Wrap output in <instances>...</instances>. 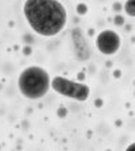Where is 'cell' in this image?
Returning <instances> with one entry per match:
<instances>
[{
  "mask_svg": "<svg viewBox=\"0 0 135 151\" xmlns=\"http://www.w3.org/2000/svg\"><path fill=\"white\" fill-rule=\"evenodd\" d=\"M23 16L35 34L56 37L68 22V11L60 0H26Z\"/></svg>",
  "mask_w": 135,
  "mask_h": 151,
  "instance_id": "6da1fadb",
  "label": "cell"
},
{
  "mask_svg": "<svg viewBox=\"0 0 135 151\" xmlns=\"http://www.w3.org/2000/svg\"><path fill=\"white\" fill-rule=\"evenodd\" d=\"M51 86L50 76L43 68L28 66L19 74V92L28 100H39L49 92Z\"/></svg>",
  "mask_w": 135,
  "mask_h": 151,
  "instance_id": "7a4b0ae2",
  "label": "cell"
},
{
  "mask_svg": "<svg viewBox=\"0 0 135 151\" xmlns=\"http://www.w3.org/2000/svg\"><path fill=\"white\" fill-rule=\"evenodd\" d=\"M51 88L61 96L77 101H87L89 97V92H91L87 84L72 81L61 76H57L51 80Z\"/></svg>",
  "mask_w": 135,
  "mask_h": 151,
  "instance_id": "3957f363",
  "label": "cell"
},
{
  "mask_svg": "<svg viewBox=\"0 0 135 151\" xmlns=\"http://www.w3.org/2000/svg\"><path fill=\"white\" fill-rule=\"evenodd\" d=\"M122 39L113 30H103L96 38V47L103 55H113L120 49Z\"/></svg>",
  "mask_w": 135,
  "mask_h": 151,
  "instance_id": "277c9868",
  "label": "cell"
},
{
  "mask_svg": "<svg viewBox=\"0 0 135 151\" xmlns=\"http://www.w3.org/2000/svg\"><path fill=\"white\" fill-rule=\"evenodd\" d=\"M124 12L131 18H135V0H126L124 3Z\"/></svg>",
  "mask_w": 135,
  "mask_h": 151,
  "instance_id": "5b68a950",
  "label": "cell"
},
{
  "mask_svg": "<svg viewBox=\"0 0 135 151\" xmlns=\"http://www.w3.org/2000/svg\"><path fill=\"white\" fill-rule=\"evenodd\" d=\"M126 151H135V142H134V143H131V145L126 148Z\"/></svg>",
  "mask_w": 135,
  "mask_h": 151,
  "instance_id": "8992f818",
  "label": "cell"
},
{
  "mask_svg": "<svg viewBox=\"0 0 135 151\" xmlns=\"http://www.w3.org/2000/svg\"><path fill=\"white\" fill-rule=\"evenodd\" d=\"M115 20H116V22H115L116 24H123V18H120V16H118Z\"/></svg>",
  "mask_w": 135,
  "mask_h": 151,
  "instance_id": "52a82bcc",
  "label": "cell"
},
{
  "mask_svg": "<svg viewBox=\"0 0 135 151\" xmlns=\"http://www.w3.org/2000/svg\"><path fill=\"white\" fill-rule=\"evenodd\" d=\"M79 8H80V11H79L80 14H84V12H85V11H84V7H82V6H80Z\"/></svg>",
  "mask_w": 135,
  "mask_h": 151,
  "instance_id": "ba28073f",
  "label": "cell"
}]
</instances>
